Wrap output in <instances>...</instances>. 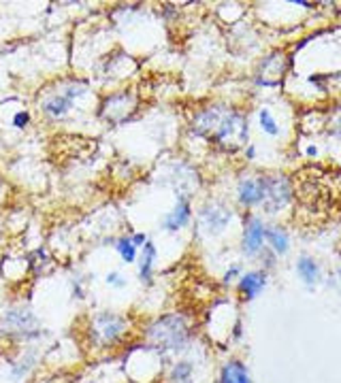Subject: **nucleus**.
<instances>
[{"mask_svg": "<svg viewBox=\"0 0 341 383\" xmlns=\"http://www.w3.org/2000/svg\"><path fill=\"white\" fill-rule=\"evenodd\" d=\"M190 132L222 152H237L248 145V120L241 111L214 103L194 113Z\"/></svg>", "mask_w": 341, "mask_h": 383, "instance_id": "1", "label": "nucleus"}, {"mask_svg": "<svg viewBox=\"0 0 341 383\" xmlns=\"http://www.w3.org/2000/svg\"><path fill=\"white\" fill-rule=\"evenodd\" d=\"M143 332L149 347H154L156 354L177 356L188 350L194 328H192L190 315L173 311V313H162L156 320H152Z\"/></svg>", "mask_w": 341, "mask_h": 383, "instance_id": "2", "label": "nucleus"}, {"mask_svg": "<svg viewBox=\"0 0 341 383\" xmlns=\"http://www.w3.org/2000/svg\"><path fill=\"white\" fill-rule=\"evenodd\" d=\"M130 322L124 313L100 311L88 324V341L94 350H111L126 339Z\"/></svg>", "mask_w": 341, "mask_h": 383, "instance_id": "3", "label": "nucleus"}, {"mask_svg": "<svg viewBox=\"0 0 341 383\" xmlns=\"http://www.w3.org/2000/svg\"><path fill=\"white\" fill-rule=\"evenodd\" d=\"M88 92V85L83 81H64L60 83V90L58 92H51V94H45L43 100H41V113L51 120V122H58L62 117H66L73 107H75V100L85 96Z\"/></svg>", "mask_w": 341, "mask_h": 383, "instance_id": "4", "label": "nucleus"}, {"mask_svg": "<svg viewBox=\"0 0 341 383\" xmlns=\"http://www.w3.org/2000/svg\"><path fill=\"white\" fill-rule=\"evenodd\" d=\"M41 322L36 313L28 307H11L0 318V335L13 341H30L38 337Z\"/></svg>", "mask_w": 341, "mask_h": 383, "instance_id": "5", "label": "nucleus"}, {"mask_svg": "<svg viewBox=\"0 0 341 383\" xmlns=\"http://www.w3.org/2000/svg\"><path fill=\"white\" fill-rule=\"evenodd\" d=\"M196 215V228L205 236H220L229 230V226L235 219V211L224 200H205Z\"/></svg>", "mask_w": 341, "mask_h": 383, "instance_id": "6", "label": "nucleus"}, {"mask_svg": "<svg viewBox=\"0 0 341 383\" xmlns=\"http://www.w3.org/2000/svg\"><path fill=\"white\" fill-rule=\"evenodd\" d=\"M293 202V182L282 173L265 175V200L263 211L267 215H278L286 211Z\"/></svg>", "mask_w": 341, "mask_h": 383, "instance_id": "7", "label": "nucleus"}, {"mask_svg": "<svg viewBox=\"0 0 341 383\" xmlns=\"http://www.w3.org/2000/svg\"><path fill=\"white\" fill-rule=\"evenodd\" d=\"M267 249V224L258 215H248L241 232V253L246 258H261Z\"/></svg>", "mask_w": 341, "mask_h": 383, "instance_id": "8", "label": "nucleus"}, {"mask_svg": "<svg viewBox=\"0 0 341 383\" xmlns=\"http://www.w3.org/2000/svg\"><path fill=\"white\" fill-rule=\"evenodd\" d=\"M98 115L105 122H109L111 126L124 124L135 115V98L128 92H115V94L100 100V113Z\"/></svg>", "mask_w": 341, "mask_h": 383, "instance_id": "9", "label": "nucleus"}, {"mask_svg": "<svg viewBox=\"0 0 341 383\" xmlns=\"http://www.w3.org/2000/svg\"><path fill=\"white\" fill-rule=\"evenodd\" d=\"M235 198L241 206L246 209H256L263 206L265 200V175H250L239 179Z\"/></svg>", "mask_w": 341, "mask_h": 383, "instance_id": "10", "label": "nucleus"}, {"mask_svg": "<svg viewBox=\"0 0 341 383\" xmlns=\"http://www.w3.org/2000/svg\"><path fill=\"white\" fill-rule=\"evenodd\" d=\"M267 283H269L267 271H265V268H254V271H246V273L239 277V281H237L235 288H237L239 298H241L243 303H250V300L258 298V296L265 292Z\"/></svg>", "mask_w": 341, "mask_h": 383, "instance_id": "11", "label": "nucleus"}, {"mask_svg": "<svg viewBox=\"0 0 341 383\" xmlns=\"http://www.w3.org/2000/svg\"><path fill=\"white\" fill-rule=\"evenodd\" d=\"M192 217H194L192 202L188 198H177L175 206L162 217V230L164 232H182L184 228L190 226Z\"/></svg>", "mask_w": 341, "mask_h": 383, "instance_id": "12", "label": "nucleus"}, {"mask_svg": "<svg viewBox=\"0 0 341 383\" xmlns=\"http://www.w3.org/2000/svg\"><path fill=\"white\" fill-rule=\"evenodd\" d=\"M156 258H158V249H156V243L147 241L143 247H141V253H139V262H137V275H139V281L143 285H152L154 283V271H156Z\"/></svg>", "mask_w": 341, "mask_h": 383, "instance_id": "13", "label": "nucleus"}, {"mask_svg": "<svg viewBox=\"0 0 341 383\" xmlns=\"http://www.w3.org/2000/svg\"><path fill=\"white\" fill-rule=\"evenodd\" d=\"M295 268H297V275H299V279H301V281H303L308 288H314V285L318 283L320 275H322L318 260H316L314 256H310V253H301V256L297 258V264H295Z\"/></svg>", "mask_w": 341, "mask_h": 383, "instance_id": "14", "label": "nucleus"}, {"mask_svg": "<svg viewBox=\"0 0 341 383\" xmlns=\"http://www.w3.org/2000/svg\"><path fill=\"white\" fill-rule=\"evenodd\" d=\"M169 383H194L196 382V362L192 358H182L171 364L167 373Z\"/></svg>", "mask_w": 341, "mask_h": 383, "instance_id": "15", "label": "nucleus"}, {"mask_svg": "<svg viewBox=\"0 0 341 383\" xmlns=\"http://www.w3.org/2000/svg\"><path fill=\"white\" fill-rule=\"evenodd\" d=\"M267 247L276 256L288 253V249H290V232L284 226H280V224L267 226Z\"/></svg>", "mask_w": 341, "mask_h": 383, "instance_id": "16", "label": "nucleus"}, {"mask_svg": "<svg viewBox=\"0 0 341 383\" xmlns=\"http://www.w3.org/2000/svg\"><path fill=\"white\" fill-rule=\"evenodd\" d=\"M218 383H252L250 371L241 360H231L220 369Z\"/></svg>", "mask_w": 341, "mask_h": 383, "instance_id": "17", "label": "nucleus"}, {"mask_svg": "<svg viewBox=\"0 0 341 383\" xmlns=\"http://www.w3.org/2000/svg\"><path fill=\"white\" fill-rule=\"evenodd\" d=\"M115 251H117V256L124 260V264H132L135 260H137V247L132 245V241H130V234H124V236H120L117 241H115Z\"/></svg>", "mask_w": 341, "mask_h": 383, "instance_id": "18", "label": "nucleus"}, {"mask_svg": "<svg viewBox=\"0 0 341 383\" xmlns=\"http://www.w3.org/2000/svg\"><path fill=\"white\" fill-rule=\"evenodd\" d=\"M258 126H261V130H263L265 135H269V137H280V132H282L278 120L273 117V113H271L269 109H261V111H258Z\"/></svg>", "mask_w": 341, "mask_h": 383, "instance_id": "19", "label": "nucleus"}, {"mask_svg": "<svg viewBox=\"0 0 341 383\" xmlns=\"http://www.w3.org/2000/svg\"><path fill=\"white\" fill-rule=\"evenodd\" d=\"M241 275H243V268H241V264H231V266L224 271V275H222V283H224V285L237 283Z\"/></svg>", "mask_w": 341, "mask_h": 383, "instance_id": "20", "label": "nucleus"}, {"mask_svg": "<svg viewBox=\"0 0 341 383\" xmlns=\"http://www.w3.org/2000/svg\"><path fill=\"white\" fill-rule=\"evenodd\" d=\"M105 283L111 285V288H126V277L120 271H109L105 275Z\"/></svg>", "mask_w": 341, "mask_h": 383, "instance_id": "21", "label": "nucleus"}, {"mask_svg": "<svg viewBox=\"0 0 341 383\" xmlns=\"http://www.w3.org/2000/svg\"><path fill=\"white\" fill-rule=\"evenodd\" d=\"M30 113L28 111H17L15 115H13V120H11V124H13V128H17V130H23V128H28V124H30Z\"/></svg>", "mask_w": 341, "mask_h": 383, "instance_id": "22", "label": "nucleus"}, {"mask_svg": "<svg viewBox=\"0 0 341 383\" xmlns=\"http://www.w3.org/2000/svg\"><path fill=\"white\" fill-rule=\"evenodd\" d=\"M329 132L335 135L337 139H341V109H337L331 117V124H329Z\"/></svg>", "mask_w": 341, "mask_h": 383, "instance_id": "23", "label": "nucleus"}, {"mask_svg": "<svg viewBox=\"0 0 341 383\" xmlns=\"http://www.w3.org/2000/svg\"><path fill=\"white\" fill-rule=\"evenodd\" d=\"M130 241H132V245H135L137 249H141V247H143L149 238H147V234H145V232H132V234H130Z\"/></svg>", "mask_w": 341, "mask_h": 383, "instance_id": "24", "label": "nucleus"}, {"mask_svg": "<svg viewBox=\"0 0 341 383\" xmlns=\"http://www.w3.org/2000/svg\"><path fill=\"white\" fill-rule=\"evenodd\" d=\"M243 154H246V160H254L256 158V145H246Z\"/></svg>", "mask_w": 341, "mask_h": 383, "instance_id": "25", "label": "nucleus"}, {"mask_svg": "<svg viewBox=\"0 0 341 383\" xmlns=\"http://www.w3.org/2000/svg\"><path fill=\"white\" fill-rule=\"evenodd\" d=\"M305 156H308V158H316V156H318V147H316V145H310V147L305 149Z\"/></svg>", "mask_w": 341, "mask_h": 383, "instance_id": "26", "label": "nucleus"}, {"mask_svg": "<svg viewBox=\"0 0 341 383\" xmlns=\"http://www.w3.org/2000/svg\"><path fill=\"white\" fill-rule=\"evenodd\" d=\"M337 279H340V283H341V264H340V268H337Z\"/></svg>", "mask_w": 341, "mask_h": 383, "instance_id": "27", "label": "nucleus"}]
</instances>
